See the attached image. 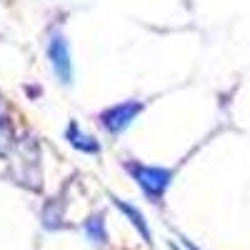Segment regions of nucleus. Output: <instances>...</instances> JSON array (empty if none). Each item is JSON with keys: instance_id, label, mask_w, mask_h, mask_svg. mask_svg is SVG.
<instances>
[{"instance_id": "nucleus-3", "label": "nucleus", "mask_w": 250, "mask_h": 250, "mask_svg": "<svg viewBox=\"0 0 250 250\" xmlns=\"http://www.w3.org/2000/svg\"><path fill=\"white\" fill-rule=\"evenodd\" d=\"M48 55H50V62H53L58 78L62 83H73V62H70V53H68V45H65V38H62V35H53L50 45H48Z\"/></svg>"}, {"instance_id": "nucleus-5", "label": "nucleus", "mask_w": 250, "mask_h": 250, "mask_svg": "<svg viewBox=\"0 0 250 250\" xmlns=\"http://www.w3.org/2000/svg\"><path fill=\"white\" fill-rule=\"evenodd\" d=\"M115 203H118V208H120V210H123L125 215H128V218H130L133 223H135V228H138V230L143 233V238H145V240H150L153 235H150V230H148V225H145L143 215H140V213L135 210L133 205H128V203H123V200H115Z\"/></svg>"}, {"instance_id": "nucleus-4", "label": "nucleus", "mask_w": 250, "mask_h": 250, "mask_svg": "<svg viewBox=\"0 0 250 250\" xmlns=\"http://www.w3.org/2000/svg\"><path fill=\"white\" fill-rule=\"evenodd\" d=\"M68 140L75 145L78 150H85V153H98V150H100L98 143H95L93 138L83 135V133L78 130V125H70V128H68Z\"/></svg>"}, {"instance_id": "nucleus-6", "label": "nucleus", "mask_w": 250, "mask_h": 250, "mask_svg": "<svg viewBox=\"0 0 250 250\" xmlns=\"http://www.w3.org/2000/svg\"><path fill=\"white\" fill-rule=\"evenodd\" d=\"M85 230H88V235H90L95 243L105 240V228H103V218H100V215H95V218H90V220L85 223Z\"/></svg>"}, {"instance_id": "nucleus-2", "label": "nucleus", "mask_w": 250, "mask_h": 250, "mask_svg": "<svg viewBox=\"0 0 250 250\" xmlns=\"http://www.w3.org/2000/svg\"><path fill=\"white\" fill-rule=\"evenodd\" d=\"M143 110V105L138 100H128V103H120V105H113L110 110L103 113V128L110 130V133H120L123 128L135 120V115Z\"/></svg>"}, {"instance_id": "nucleus-1", "label": "nucleus", "mask_w": 250, "mask_h": 250, "mask_svg": "<svg viewBox=\"0 0 250 250\" xmlns=\"http://www.w3.org/2000/svg\"><path fill=\"white\" fill-rule=\"evenodd\" d=\"M128 170L135 175L138 185L145 190V195H148L150 200L160 203L165 188L170 185L173 180V173L165 170V168H150V165H138V163H128Z\"/></svg>"}]
</instances>
